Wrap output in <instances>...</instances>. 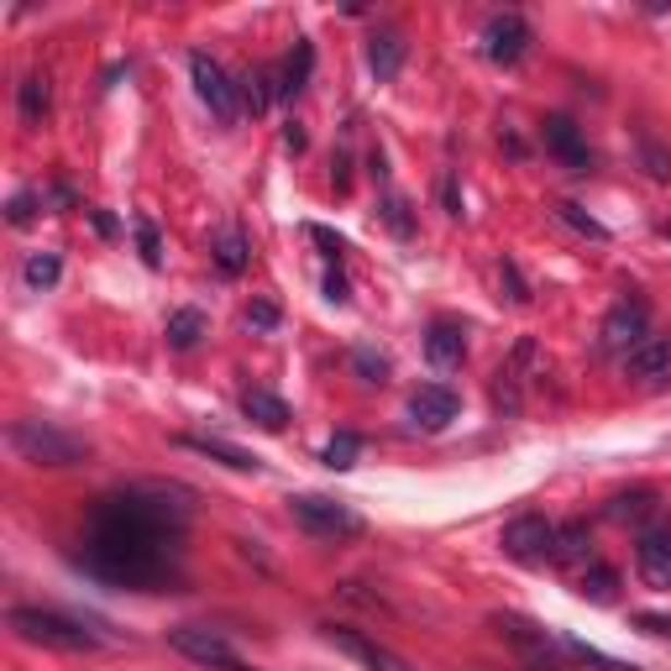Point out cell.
I'll return each mask as SVG.
<instances>
[{
    "mask_svg": "<svg viewBox=\"0 0 671 671\" xmlns=\"http://www.w3.org/2000/svg\"><path fill=\"white\" fill-rule=\"evenodd\" d=\"M184 499L189 493L173 483H132L121 493H106L84 519L74 562L110 588L173 592L184 583Z\"/></svg>",
    "mask_w": 671,
    "mask_h": 671,
    "instance_id": "obj_1",
    "label": "cell"
},
{
    "mask_svg": "<svg viewBox=\"0 0 671 671\" xmlns=\"http://www.w3.org/2000/svg\"><path fill=\"white\" fill-rule=\"evenodd\" d=\"M5 624L22 635V640L32 645H53V650H69V656H80V650H100V635L84 624V619H69L58 614V609H27V603H16L11 614H5Z\"/></svg>",
    "mask_w": 671,
    "mask_h": 671,
    "instance_id": "obj_2",
    "label": "cell"
},
{
    "mask_svg": "<svg viewBox=\"0 0 671 671\" xmlns=\"http://www.w3.org/2000/svg\"><path fill=\"white\" fill-rule=\"evenodd\" d=\"M11 452L32 467H80L89 457V441H80L63 426H48V420H16L11 426Z\"/></svg>",
    "mask_w": 671,
    "mask_h": 671,
    "instance_id": "obj_3",
    "label": "cell"
},
{
    "mask_svg": "<svg viewBox=\"0 0 671 671\" xmlns=\"http://www.w3.org/2000/svg\"><path fill=\"white\" fill-rule=\"evenodd\" d=\"M289 514L295 525H304L310 536H325V540H351L362 536V514L342 504V499H325V493H299L289 499Z\"/></svg>",
    "mask_w": 671,
    "mask_h": 671,
    "instance_id": "obj_4",
    "label": "cell"
},
{
    "mask_svg": "<svg viewBox=\"0 0 671 671\" xmlns=\"http://www.w3.org/2000/svg\"><path fill=\"white\" fill-rule=\"evenodd\" d=\"M189 80H194V95L205 100V110H211L220 127L237 121V110H242V84H231V74H226L211 53H189Z\"/></svg>",
    "mask_w": 671,
    "mask_h": 671,
    "instance_id": "obj_5",
    "label": "cell"
},
{
    "mask_svg": "<svg viewBox=\"0 0 671 671\" xmlns=\"http://www.w3.org/2000/svg\"><path fill=\"white\" fill-rule=\"evenodd\" d=\"M645 336H650V304H645L640 295H630L603 315V325H598V351H603V357H630Z\"/></svg>",
    "mask_w": 671,
    "mask_h": 671,
    "instance_id": "obj_6",
    "label": "cell"
},
{
    "mask_svg": "<svg viewBox=\"0 0 671 671\" xmlns=\"http://www.w3.org/2000/svg\"><path fill=\"white\" fill-rule=\"evenodd\" d=\"M499 546H504V556H514V562L540 566V562H551V551H556V525H551L546 514L525 510L504 525V540H499Z\"/></svg>",
    "mask_w": 671,
    "mask_h": 671,
    "instance_id": "obj_7",
    "label": "cell"
},
{
    "mask_svg": "<svg viewBox=\"0 0 671 671\" xmlns=\"http://www.w3.org/2000/svg\"><path fill=\"white\" fill-rule=\"evenodd\" d=\"M168 645L189 656V661H200V667H215V671H242L247 661L231 650V640L220 635V630H205V624H173L168 630Z\"/></svg>",
    "mask_w": 671,
    "mask_h": 671,
    "instance_id": "obj_8",
    "label": "cell"
},
{
    "mask_svg": "<svg viewBox=\"0 0 671 671\" xmlns=\"http://www.w3.org/2000/svg\"><path fill=\"white\" fill-rule=\"evenodd\" d=\"M530 43H536V32H530V22H525L519 11H499V16H488V27H483V53H488V63H499V69H514L519 58L530 53Z\"/></svg>",
    "mask_w": 671,
    "mask_h": 671,
    "instance_id": "obj_9",
    "label": "cell"
},
{
    "mask_svg": "<svg viewBox=\"0 0 671 671\" xmlns=\"http://www.w3.org/2000/svg\"><path fill=\"white\" fill-rule=\"evenodd\" d=\"M635 572L645 588L671 592V525H645L635 536Z\"/></svg>",
    "mask_w": 671,
    "mask_h": 671,
    "instance_id": "obj_10",
    "label": "cell"
},
{
    "mask_svg": "<svg viewBox=\"0 0 671 671\" xmlns=\"http://www.w3.org/2000/svg\"><path fill=\"white\" fill-rule=\"evenodd\" d=\"M540 142H546V153L562 163V168L592 173V147H588V136L577 132L572 116H546V121H540Z\"/></svg>",
    "mask_w": 671,
    "mask_h": 671,
    "instance_id": "obj_11",
    "label": "cell"
},
{
    "mask_svg": "<svg viewBox=\"0 0 671 671\" xmlns=\"http://www.w3.org/2000/svg\"><path fill=\"white\" fill-rule=\"evenodd\" d=\"M325 640L336 645V650H347L351 661H362L368 671H415L404 656H394L388 645L368 640V635H362V630H351V624H325Z\"/></svg>",
    "mask_w": 671,
    "mask_h": 671,
    "instance_id": "obj_12",
    "label": "cell"
},
{
    "mask_svg": "<svg viewBox=\"0 0 671 671\" xmlns=\"http://www.w3.org/2000/svg\"><path fill=\"white\" fill-rule=\"evenodd\" d=\"M493 630L504 635V640L519 650V656H530L536 667H556V640L540 630L536 619H525V614H493Z\"/></svg>",
    "mask_w": 671,
    "mask_h": 671,
    "instance_id": "obj_13",
    "label": "cell"
},
{
    "mask_svg": "<svg viewBox=\"0 0 671 671\" xmlns=\"http://www.w3.org/2000/svg\"><path fill=\"white\" fill-rule=\"evenodd\" d=\"M457 409H462V399L446 388V383H420V388H415V399H409L415 426H426V430H446L452 420H457Z\"/></svg>",
    "mask_w": 671,
    "mask_h": 671,
    "instance_id": "obj_14",
    "label": "cell"
},
{
    "mask_svg": "<svg viewBox=\"0 0 671 671\" xmlns=\"http://www.w3.org/2000/svg\"><path fill=\"white\" fill-rule=\"evenodd\" d=\"M624 373L640 378V383H650V388H656V383H667V378H671V342H661V336H645L640 347L624 357Z\"/></svg>",
    "mask_w": 671,
    "mask_h": 671,
    "instance_id": "obj_15",
    "label": "cell"
},
{
    "mask_svg": "<svg viewBox=\"0 0 671 671\" xmlns=\"http://www.w3.org/2000/svg\"><path fill=\"white\" fill-rule=\"evenodd\" d=\"M426 357L435 368H462L467 362V331L457 321H435L426 331Z\"/></svg>",
    "mask_w": 671,
    "mask_h": 671,
    "instance_id": "obj_16",
    "label": "cell"
},
{
    "mask_svg": "<svg viewBox=\"0 0 671 671\" xmlns=\"http://www.w3.org/2000/svg\"><path fill=\"white\" fill-rule=\"evenodd\" d=\"M179 446H184V452H200V457L226 462L231 472H257V467H263V457H252V452L231 446V441H220V435H179Z\"/></svg>",
    "mask_w": 671,
    "mask_h": 671,
    "instance_id": "obj_17",
    "label": "cell"
},
{
    "mask_svg": "<svg viewBox=\"0 0 671 671\" xmlns=\"http://www.w3.org/2000/svg\"><path fill=\"white\" fill-rule=\"evenodd\" d=\"M551 562H562V566H588L592 562L588 519H562V525H556V551H551Z\"/></svg>",
    "mask_w": 671,
    "mask_h": 671,
    "instance_id": "obj_18",
    "label": "cell"
},
{
    "mask_svg": "<svg viewBox=\"0 0 671 671\" xmlns=\"http://www.w3.org/2000/svg\"><path fill=\"white\" fill-rule=\"evenodd\" d=\"M310 74H315V43L299 37L289 63H284V80H278V100H299V95L310 89Z\"/></svg>",
    "mask_w": 671,
    "mask_h": 671,
    "instance_id": "obj_19",
    "label": "cell"
},
{
    "mask_svg": "<svg viewBox=\"0 0 671 671\" xmlns=\"http://www.w3.org/2000/svg\"><path fill=\"white\" fill-rule=\"evenodd\" d=\"M16 110H22L27 127H43V116L53 110V80L48 74H27L16 84Z\"/></svg>",
    "mask_w": 671,
    "mask_h": 671,
    "instance_id": "obj_20",
    "label": "cell"
},
{
    "mask_svg": "<svg viewBox=\"0 0 671 671\" xmlns=\"http://www.w3.org/2000/svg\"><path fill=\"white\" fill-rule=\"evenodd\" d=\"M242 415L252 420V426H263V430H284V426H289V404L278 399L273 388H247V394H242Z\"/></svg>",
    "mask_w": 671,
    "mask_h": 671,
    "instance_id": "obj_21",
    "label": "cell"
},
{
    "mask_svg": "<svg viewBox=\"0 0 671 671\" xmlns=\"http://www.w3.org/2000/svg\"><path fill=\"white\" fill-rule=\"evenodd\" d=\"M368 69L378 74V84L399 80V69H404V37L399 32H378L373 43H368Z\"/></svg>",
    "mask_w": 671,
    "mask_h": 671,
    "instance_id": "obj_22",
    "label": "cell"
},
{
    "mask_svg": "<svg viewBox=\"0 0 671 671\" xmlns=\"http://www.w3.org/2000/svg\"><path fill=\"white\" fill-rule=\"evenodd\" d=\"M211 257H215V268L226 273V278H242L247 263H252V247H247L242 231H220L211 242Z\"/></svg>",
    "mask_w": 671,
    "mask_h": 671,
    "instance_id": "obj_23",
    "label": "cell"
},
{
    "mask_svg": "<svg viewBox=\"0 0 671 671\" xmlns=\"http://www.w3.org/2000/svg\"><path fill=\"white\" fill-rule=\"evenodd\" d=\"M163 336H168V347L173 351H194L200 347V336H205V315H200V310H173L168 325H163Z\"/></svg>",
    "mask_w": 671,
    "mask_h": 671,
    "instance_id": "obj_24",
    "label": "cell"
},
{
    "mask_svg": "<svg viewBox=\"0 0 671 671\" xmlns=\"http://www.w3.org/2000/svg\"><path fill=\"white\" fill-rule=\"evenodd\" d=\"M583 598H592V603H614L619 598V572L614 566L592 556V562L583 566Z\"/></svg>",
    "mask_w": 671,
    "mask_h": 671,
    "instance_id": "obj_25",
    "label": "cell"
},
{
    "mask_svg": "<svg viewBox=\"0 0 671 671\" xmlns=\"http://www.w3.org/2000/svg\"><path fill=\"white\" fill-rule=\"evenodd\" d=\"M357 457H362V435H357V430H336V435L325 441V452H321V462L325 467H336V472L357 467Z\"/></svg>",
    "mask_w": 671,
    "mask_h": 671,
    "instance_id": "obj_26",
    "label": "cell"
},
{
    "mask_svg": "<svg viewBox=\"0 0 671 671\" xmlns=\"http://www.w3.org/2000/svg\"><path fill=\"white\" fill-rule=\"evenodd\" d=\"M273 95H278V84H273V69H252L242 80V106L252 110V116H263V110L273 106Z\"/></svg>",
    "mask_w": 671,
    "mask_h": 671,
    "instance_id": "obj_27",
    "label": "cell"
},
{
    "mask_svg": "<svg viewBox=\"0 0 671 671\" xmlns=\"http://www.w3.org/2000/svg\"><path fill=\"white\" fill-rule=\"evenodd\" d=\"M22 278H27V289H53L58 278H63L58 252H32L27 263H22Z\"/></svg>",
    "mask_w": 671,
    "mask_h": 671,
    "instance_id": "obj_28",
    "label": "cell"
},
{
    "mask_svg": "<svg viewBox=\"0 0 671 671\" xmlns=\"http://www.w3.org/2000/svg\"><path fill=\"white\" fill-rule=\"evenodd\" d=\"M609 514H614V519H635V525H645V519L656 514V488H635V493H619L614 504H609Z\"/></svg>",
    "mask_w": 671,
    "mask_h": 671,
    "instance_id": "obj_29",
    "label": "cell"
},
{
    "mask_svg": "<svg viewBox=\"0 0 671 671\" xmlns=\"http://www.w3.org/2000/svg\"><path fill=\"white\" fill-rule=\"evenodd\" d=\"M351 373L362 378V383H388L394 362H388L378 347H351Z\"/></svg>",
    "mask_w": 671,
    "mask_h": 671,
    "instance_id": "obj_30",
    "label": "cell"
},
{
    "mask_svg": "<svg viewBox=\"0 0 671 671\" xmlns=\"http://www.w3.org/2000/svg\"><path fill=\"white\" fill-rule=\"evenodd\" d=\"M566 650L583 661V667H592V671H640V667H630V661H614V656H603L598 645H588V640H577V635H566Z\"/></svg>",
    "mask_w": 671,
    "mask_h": 671,
    "instance_id": "obj_31",
    "label": "cell"
},
{
    "mask_svg": "<svg viewBox=\"0 0 671 671\" xmlns=\"http://www.w3.org/2000/svg\"><path fill=\"white\" fill-rule=\"evenodd\" d=\"M132 237H136L142 263H147V268H163V237H158V226H153L147 215H136V220H132Z\"/></svg>",
    "mask_w": 671,
    "mask_h": 671,
    "instance_id": "obj_32",
    "label": "cell"
},
{
    "mask_svg": "<svg viewBox=\"0 0 671 671\" xmlns=\"http://www.w3.org/2000/svg\"><path fill=\"white\" fill-rule=\"evenodd\" d=\"M43 205H48V200H43V189H16V194H11V205H5V220H11V226H32Z\"/></svg>",
    "mask_w": 671,
    "mask_h": 671,
    "instance_id": "obj_33",
    "label": "cell"
},
{
    "mask_svg": "<svg viewBox=\"0 0 671 671\" xmlns=\"http://www.w3.org/2000/svg\"><path fill=\"white\" fill-rule=\"evenodd\" d=\"M556 215H562L566 226H572V231H583V237H592V242H609V226H603V220H592L588 211H583V205H572V200H562V205H556Z\"/></svg>",
    "mask_w": 671,
    "mask_h": 671,
    "instance_id": "obj_34",
    "label": "cell"
},
{
    "mask_svg": "<svg viewBox=\"0 0 671 671\" xmlns=\"http://www.w3.org/2000/svg\"><path fill=\"white\" fill-rule=\"evenodd\" d=\"M640 158H645V173H650L656 184H667V179H671V153H667V147L645 136V142H640Z\"/></svg>",
    "mask_w": 671,
    "mask_h": 671,
    "instance_id": "obj_35",
    "label": "cell"
},
{
    "mask_svg": "<svg viewBox=\"0 0 671 671\" xmlns=\"http://www.w3.org/2000/svg\"><path fill=\"white\" fill-rule=\"evenodd\" d=\"M383 226H388L394 237H415V220H409V205H404L399 194H388V200H383Z\"/></svg>",
    "mask_w": 671,
    "mask_h": 671,
    "instance_id": "obj_36",
    "label": "cell"
},
{
    "mask_svg": "<svg viewBox=\"0 0 671 671\" xmlns=\"http://www.w3.org/2000/svg\"><path fill=\"white\" fill-rule=\"evenodd\" d=\"M304 231H310V242L321 247V252H325V257H331V263H342V257H347V242H342V237H336L331 226H315V220H310Z\"/></svg>",
    "mask_w": 671,
    "mask_h": 671,
    "instance_id": "obj_37",
    "label": "cell"
},
{
    "mask_svg": "<svg viewBox=\"0 0 671 671\" xmlns=\"http://www.w3.org/2000/svg\"><path fill=\"white\" fill-rule=\"evenodd\" d=\"M247 325H252V331H273V325H278V304H273V299H252V304H247Z\"/></svg>",
    "mask_w": 671,
    "mask_h": 671,
    "instance_id": "obj_38",
    "label": "cell"
},
{
    "mask_svg": "<svg viewBox=\"0 0 671 671\" xmlns=\"http://www.w3.org/2000/svg\"><path fill=\"white\" fill-rule=\"evenodd\" d=\"M499 278H504V284H510V299H514V304H530V284H525V278H519V268H514L510 257H504V263H499Z\"/></svg>",
    "mask_w": 671,
    "mask_h": 671,
    "instance_id": "obj_39",
    "label": "cell"
},
{
    "mask_svg": "<svg viewBox=\"0 0 671 671\" xmlns=\"http://www.w3.org/2000/svg\"><path fill=\"white\" fill-rule=\"evenodd\" d=\"M441 205H446V215H462V189H457V173H446V179H441Z\"/></svg>",
    "mask_w": 671,
    "mask_h": 671,
    "instance_id": "obj_40",
    "label": "cell"
},
{
    "mask_svg": "<svg viewBox=\"0 0 671 671\" xmlns=\"http://www.w3.org/2000/svg\"><path fill=\"white\" fill-rule=\"evenodd\" d=\"M325 299H331V304H347L351 299V284L342 273H325Z\"/></svg>",
    "mask_w": 671,
    "mask_h": 671,
    "instance_id": "obj_41",
    "label": "cell"
},
{
    "mask_svg": "<svg viewBox=\"0 0 671 671\" xmlns=\"http://www.w3.org/2000/svg\"><path fill=\"white\" fill-rule=\"evenodd\" d=\"M304 142H310V136H304V127H299V121H289V127H284V147H289V153H304Z\"/></svg>",
    "mask_w": 671,
    "mask_h": 671,
    "instance_id": "obj_42",
    "label": "cell"
},
{
    "mask_svg": "<svg viewBox=\"0 0 671 671\" xmlns=\"http://www.w3.org/2000/svg\"><path fill=\"white\" fill-rule=\"evenodd\" d=\"M640 630H645V635H671V619H656V614H640Z\"/></svg>",
    "mask_w": 671,
    "mask_h": 671,
    "instance_id": "obj_43",
    "label": "cell"
},
{
    "mask_svg": "<svg viewBox=\"0 0 671 671\" xmlns=\"http://www.w3.org/2000/svg\"><path fill=\"white\" fill-rule=\"evenodd\" d=\"M89 220H95V231H100V237H116V220H110L106 211H89Z\"/></svg>",
    "mask_w": 671,
    "mask_h": 671,
    "instance_id": "obj_44",
    "label": "cell"
},
{
    "mask_svg": "<svg viewBox=\"0 0 671 671\" xmlns=\"http://www.w3.org/2000/svg\"><path fill=\"white\" fill-rule=\"evenodd\" d=\"M540 671H556V667H540Z\"/></svg>",
    "mask_w": 671,
    "mask_h": 671,
    "instance_id": "obj_45",
    "label": "cell"
}]
</instances>
